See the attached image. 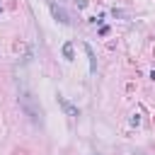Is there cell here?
I'll return each mask as SVG.
<instances>
[{"label":"cell","mask_w":155,"mask_h":155,"mask_svg":"<svg viewBox=\"0 0 155 155\" xmlns=\"http://www.w3.org/2000/svg\"><path fill=\"white\" fill-rule=\"evenodd\" d=\"M48 7H51V15H53V19L56 22H61V24H70V15L65 12V7L63 5H58V2H48Z\"/></svg>","instance_id":"cell-2"},{"label":"cell","mask_w":155,"mask_h":155,"mask_svg":"<svg viewBox=\"0 0 155 155\" xmlns=\"http://www.w3.org/2000/svg\"><path fill=\"white\" fill-rule=\"evenodd\" d=\"M19 107H22V111H24L34 124H44V111H41L39 102L34 99V94H31L27 87L19 90Z\"/></svg>","instance_id":"cell-1"},{"label":"cell","mask_w":155,"mask_h":155,"mask_svg":"<svg viewBox=\"0 0 155 155\" xmlns=\"http://www.w3.org/2000/svg\"><path fill=\"white\" fill-rule=\"evenodd\" d=\"M85 53H87V58H90V70L94 73V70H97V58H94V51H92L90 44H85Z\"/></svg>","instance_id":"cell-3"},{"label":"cell","mask_w":155,"mask_h":155,"mask_svg":"<svg viewBox=\"0 0 155 155\" xmlns=\"http://www.w3.org/2000/svg\"><path fill=\"white\" fill-rule=\"evenodd\" d=\"M63 56H65L68 61H73V44H65V46H63Z\"/></svg>","instance_id":"cell-5"},{"label":"cell","mask_w":155,"mask_h":155,"mask_svg":"<svg viewBox=\"0 0 155 155\" xmlns=\"http://www.w3.org/2000/svg\"><path fill=\"white\" fill-rule=\"evenodd\" d=\"M61 104H63V107H65V111H68V114H70V116H78V109H75V107H73V104H68V102H65V99H63V97H61Z\"/></svg>","instance_id":"cell-4"}]
</instances>
